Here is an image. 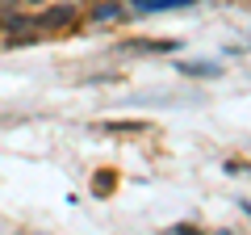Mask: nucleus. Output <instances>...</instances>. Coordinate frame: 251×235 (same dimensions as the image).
I'll use <instances>...</instances> for the list:
<instances>
[{"instance_id":"nucleus-1","label":"nucleus","mask_w":251,"mask_h":235,"mask_svg":"<svg viewBox=\"0 0 251 235\" xmlns=\"http://www.w3.org/2000/svg\"><path fill=\"white\" fill-rule=\"evenodd\" d=\"M75 21V9L72 4H59V9H46L38 17V29H59V26H72Z\"/></svg>"},{"instance_id":"nucleus-5","label":"nucleus","mask_w":251,"mask_h":235,"mask_svg":"<svg viewBox=\"0 0 251 235\" xmlns=\"http://www.w3.org/2000/svg\"><path fill=\"white\" fill-rule=\"evenodd\" d=\"M176 42H130V51H172Z\"/></svg>"},{"instance_id":"nucleus-2","label":"nucleus","mask_w":251,"mask_h":235,"mask_svg":"<svg viewBox=\"0 0 251 235\" xmlns=\"http://www.w3.org/2000/svg\"><path fill=\"white\" fill-rule=\"evenodd\" d=\"M138 13H168V9H188L193 0H130Z\"/></svg>"},{"instance_id":"nucleus-6","label":"nucleus","mask_w":251,"mask_h":235,"mask_svg":"<svg viewBox=\"0 0 251 235\" xmlns=\"http://www.w3.org/2000/svg\"><path fill=\"white\" fill-rule=\"evenodd\" d=\"M29 4H46V0H29Z\"/></svg>"},{"instance_id":"nucleus-3","label":"nucleus","mask_w":251,"mask_h":235,"mask_svg":"<svg viewBox=\"0 0 251 235\" xmlns=\"http://www.w3.org/2000/svg\"><path fill=\"white\" fill-rule=\"evenodd\" d=\"M184 76H222V67L218 63H176Z\"/></svg>"},{"instance_id":"nucleus-4","label":"nucleus","mask_w":251,"mask_h":235,"mask_svg":"<svg viewBox=\"0 0 251 235\" xmlns=\"http://www.w3.org/2000/svg\"><path fill=\"white\" fill-rule=\"evenodd\" d=\"M92 17L97 21H122V4H117V0H105V4H97V13H92Z\"/></svg>"}]
</instances>
